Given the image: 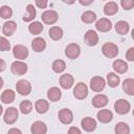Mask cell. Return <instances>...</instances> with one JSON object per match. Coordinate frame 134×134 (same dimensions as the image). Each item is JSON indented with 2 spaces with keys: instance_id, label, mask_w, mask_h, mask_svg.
<instances>
[{
  "instance_id": "obj_1",
  "label": "cell",
  "mask_w": 134,
  "mask_h": 134,
  "mask_svg": "<svg viewBox=\"0 0 134 134\" xmlns=\"http://www.w3.org/2000/svg\"><path fill=\"white\" fill-rule=\"evenodd\" d=\"M103 54L108 59H114L118 54V47L116 44L112 42H107L102 46Z\"/></svg>"
},
{
  "instance_id": "obj_2",
  "label": "cell",
  "mask_w": 134,
  "mask_h": 134,
  "mask_svg": "<svg viewBox=\"0 0 134 134\" xmlns=\"http://www.w3.org/2000/svg\"><path fill=\"white\" fill-rule=\"evenodd\" d=\"M130 109H131V104L127 99L119 98L114 103V110L119 115H125L129 113Z\"/></svg>"
},
{
  "instance_id": "obj_3",
  "label": "cell",
  "mask_w": 134,
  "mask_h": 134,
  "mask_svg": "<svg viewBox=\"0 0 134 134\" xmlns=\"http://www.w3.org/2000/svg\"><path fill=\"white\" fill-rule=\"evenodd\" d=\"M18 116H19V111L17 110V108L9 107L5 110V112L3 114V120L7 125H13L17 121Z\"/></svg>"
},
{
  "instance_id": "obj_4",
  "label": "cell",
  "mask_w": 134,
  "mask_h": 134,
  "mask_svg": "<svg viewBox=\"0 0 134 134\" xmlns=\"http://www.w3.org/2000/svg\"><path fill=\"white\" fill-rule=\"evenodd\" d=\"M106 87V81L99 75H95L90 80V89L94 92H102Z\"/></svg>"
},
{
  "instance_id": "obj_5",
  "label": "cell",
  "mask_w": 134,
  "mask_h": 134,
  "mask_svg": "<svg viewBox=\"0 0 134 134\" xmlns=\"http://www.w3.org/2000/svg\"><path fill=\"white\" fill-rule=\"evenodd\" d=\"M73 96L77 99H85L88 96L87 85L83 82H79L73 88Z\"/></svg>"
},
{
  "instance_id": "obj_6",
  "label": "cell",
  "mask_w": 134,
  "mask_h": 134,
  "mask_svg": "<svg viewBox=\"0 0 134 134\" xmlns=\"http://www.w3.org/2000/svg\"><path fill=\"white\" fill-rule=\"evenodd\" d=\"M29 52L26 46L22 45V44H17L13 47V55L15 57V59H17L18 61H23L28 57Z\"/></svg>"
},
{
  "instance_id": "obj_7",
  "label": "cell",
  "mask_w": 134,
  "mask_h": 134,
  "mask_svg": "<svg viewBox=\"0 0 134 134\" xmlns=\"http://www.w3.org/2000/svg\"><path fill=\"white\" fill-rule=\"evenodd\" d=\"M81 54V47L79 44L76 43H70L66 46L65 48V55L70 59V60H74L76 58H79Z\"/></svg>"
},
{
  "instance_id": "obj_8",
  "label": "cell",
  "mask_w": 134,
  "mask_h": 134,
  "mask_svg": "<svg viewBox=\"0 0 134 134\" xmlns=\"http://www.w3.org/2000/svg\"><path fill=\"white\" fill-rule=\"evenodd\" d=\"M28 67L27 64L24 63L23 61H15L12 63L10 65V71L15 74V75H23L27 72Z\"/></svg>"
},
{
  "instance_id": "obj_9",
  "label": "cell",
  "mask_w": 134,
  "mask_h": 134,
  "mask_svg": "<svg viewBox=\"0 0 134 134\" xmlns=\"http://www.w3.org/2000/svg\"><path fill=\"white\" fill-rule=\"evenodd\" d=\"M16 90L20 95L26 96L31 92V84L27 80H20L16 84Z\"/></svg>"
},
{
  "instance_id": "obj_10",
  "label": "cell",
  "mask_w": 134,
  "mask_h": 134,
  "mask_svg": "<svg viewBox=\"0 0 134 134\" xmlns=\"http://www.w3.org/2000/svg\"><path fill=\"white\" fill-rule=\"evenodd\" d=\"M41 19L42 21L45 23V24H48V25H52L54 24L58 19H59V15L55 10L53 9H47L45 10L42 15H41Z\"/></svg>"
},
{
  "instance_id": "obj_11",
  "label": "cell",
  "mask_w": 134,
  "mask_h": 134,
  "mask_svg": "<svg viewBox=\"0 0 134 134\" xmlns=\"http://www.w3.org/2000/svg\"><path fill=\"white\" fill-rule=\"evenodd\" d=\"M58 117H59V120L64 124V125H69L72 122L73 120V113L70 109H67V108H63L59 111L58 113Z\"/></svg>"
},
{
  "instance_id": "obj_12",
  "label": "cell",
  "mask_w": 134,
  "mask_h": 134,
  "mask_svg": "<svg viewBox=\"0 0 134 134\" xmlns=\"http://www.w3.org/2000/svg\"><path fill=\"white\" fill-rule=\"evenodd\" d=\"M81 126H82V129L86 132H93L96 127H97V124H96V120L90 116H86L82 119L81 121Z\"/></svg>"
},
{
  "instance_id": "obj_13",
  "label": "cell",
  "mask_w": 134,
  "mask_h": 134,
  "mask_svg": "<svg viewBox=\"0 0 134 134\" xmlns=\"http://www.w3.org/2000/svg\"><path fill=\"white\" fill-rule=\"evenodd\" d=\"M95 28H96V30H98L100 32H107V31L111 30L112 22L107 18H100V19H98L96 21Z\"/></svg>"
},
{
  "instance_id": "obj_14",
  "label": "cell",
  "mask_w": 134,
  "mask_h": 134,
  "mask_svg": "<svg viewBox=\"0 0 134 134\" xmlns=\"http://www.w3.org/2000/svg\"><path fill=\"white\" fill-rule=\"evenodd\" d=\"M84 41L88 46H95L98 43V35L95 30L89 29L84 36Z\"/></svg>"
},
{
  "instance_id": "obj_15",
  "label": "cell",
  "mask_w": 134,
  "mask_h": 134,
  "mask_svg": "<svg viewBox=\"0 0 134 134\" xmlns=\"http://www.w3.org/2000/svg\"><path fill=\"white\" fill-rule=\"evenodd\" d=\"M59 83H60L61 88L67 90V89H70V88L73 86V84H74V79H73V76H72L70 73H63V74L60 76Z\"/></svg>"
},
{
  "instance_id": "obj_16",
  "label": "cell",
  "mask_w": 134,
  "mask_h": 134,
  "mask_svg": "<svg viewBox=\"0 0 134 134\" xmlns=\"http://www.w3.org/2000/svg\"><path fill=\"white\" fill-rule=\"evenodd\" d=\"M91 104L94 108H104L108 104V96L102 93L94 95L91 99Z\"/></svg>"
},
{
  "instance_id": "obj_17",
  "label": "cell",
  "mask_w": 134,
  "mask_h": 134,
  "mask_svg": "<svg viewBox=\"0 0 134 134\" xmlns=\"http://www.w3.org/2000/svg\"><path fill=\"white\" fill-rule=\"evenodd\" d=\"M97 120L102 124H108L113 119V113L109 109H102L96 114Z\"/></svg>"
},
{
  "instance_id": "obj_18",
  "label": "cell",
  "mask_w": 134,
  "mask_h": 134,
  "mask_svg": "<svg viewBox=\"0 0 134 134\" xmlns=\"http://www.w3.org/2000/svg\"><path fill=\"white\" fill-rule=\"evenodd\" d=\"M17 29V23L15 21H12V20H8L6 22L3 23L2 25V34H3V37H9L12 36Z\"/></svg>"
},
{
  "instance_id": "obj_19",
  "label": "cell",
  "mask_w": 134,
  "mask_h": 134,
  "mask_svg": "<svg viewBox=\"0 0 134 134\" xmlns=\"http://www.w3.org/2000/svg\"><path fill=\"white\" fill-rule=\"evenodd\" d=\"M31 48L35 52H42L46 48V41L41 37H37L31 41Z\"/></svg>"
},
{
  "instance_id": "obj_20",
  "label": "cell",
  "mask_w": 134,
  "mask_h": 134,
  "mask_svg": "<svg viewBox=\"0 0 134 134\" xmlns=\"http://www.w3.org/2000/svg\"><path fill=\"white\" fill-rule=\"evenodd\" d=\"M112 67H113L114 71H115L116 73H119V74L126 73V72L128 71V69H129V66H128V64L126 63V61L119 60V59H117V60H115V61L113 62Z\"/></svg>"
},
{
  "instance_id": "obj_21",
  "label": "cell",
  "mask_w": 134,
  "mask_h": 134,
  "mask_svg": "<svg viewBox=\"0 0 134 134\" xmlns=\"http://www.w3.org/2000/svg\"><path fill=\"white\" fill-rule=\"evenodd\" d=\"M30 131H31V134H46L47 127L43 121L37 120V121L32 122V125L30 127Z\"/></svg>"
},
{
  "instance_id": "obj_22",
  "label": "cell",
  "mask_w": 134,
  "mask_h": 134,
  "mask_svg": "<svg viewBox=\"0 0 134 134\" xmlns=\"http://www.w3.org/2000/svg\"><path fill=\"white\" fill-rule=\"evenodd\" d=\"M114 28L116 30V32L118 35H121V36H125L129 32L130 30V25L127 21H124V20H120V21H117L114 25Z\"/></svg>"
},
{
  "instance_id": "obj_23",
  "label": "cell",
  "mask_w": 134,
  "mask_h": 134,
  "mask_svg": "<svg viewBox=\"0 0 134 134\" xmlns=\"http://www.w3.org/2000/svg\"><path fill=\"white\" fill-rule=\"evenodd\" d=\"M122 90L126 94L134 96V79H126L122 82Z\"/></svg>"
},
{
  "instance_id": "obj_24",
  "label": "cell",
  "mask_w": 134,
  "mask_h": 134,
  "mask_svg": "<svg viewBox=\"0 0 134 134\" xmlns=\"http://www.w3.org/2000/svg\"><path fill=\"white\" fill-rule=\"evenodd\" d=\"M118 12V4L114 1H109L104 6V14L106 16H113Z\"/></svg>"
},
{
  "instance_id": "obj_25",
  "label": "cell",
  "mask_w": 134,
  "mask_h": 134,
  "mask_svg": "<svg viewBox=\"0 0 134 134\" xmlns=\"http://www.w3.org/2000/svg\"><path fill=\"white\" fill-rule=\"evenodd\" d=\"M62 97V92L58 87H51L47 91V98L50 102H58Z\"/></svg>"
},
{
  "instance_id": "obj_26",
  "label": "cell",
  "mask_w": 134,
  "mask_h": 134,
  "mask_svg": "<svg viewBox=\"0 0 134 134\" xmlns=\"http://www.w3.org/2000/svg\"><path fill=\"white\" fill-rule=\"evenodd\" d=\"M35 109L39 114H44L49 109V103L46 99H38L35 103Z\"/></svg>"
},
{
  "instance_id": "obj_27",
  "label": "cell",
  "mask_w": 134,
  "mask_h": 134,
  "mask_svg": "<svg viewBox=\"0 0 134 134\" xmlns=\"http://www.w3.org/2000/svg\"><path fill=\"white\" fill-rule=\"evenodd\" d=\"M37 15V10L34 6V4H27L26 5V14L24 15V17L22 18L24 22H31Z\"/></svg>"
},
{
  "instance_id": "obj_28",
  "label": "cell",
  "mask_w": 134,
  "mask_h": 134,
  "mask_svg": "<svg viewBox=\"0 0 134 134\" xmlns=\"http://www.w3.org/2000/svg\"><path fill=\"white\" fill-rule=\"evenodd\" d=\"M48 35H49V38L53 41H59L62 39L63 37V29L59 26H52L49 28L48 30Z\"/></svg>"
},
{
  "instance_id": "obj_29",
  "label": "cell",
  "mask_w": 134,
  "mask_h": 134,
  "mask_svg": "<svg viewBox=\"0 0 134 134\" xmlns=\"http://www.w3.org/2000/svg\"><path fill=\"white\" fill-rule=\"evenodd\" d=\"M96 19H97V16H96V14H95L94 12H92V10H86V12H84V13L82 14V16H81V20H82L84 23H86V24L93 23V22L96 21Z\"/></svg>"
},
{
  "instance_id": "obj_30",
  "label": "cell",
  "mask_w": 134,
  "mask_h": 134,
  "mask_svg": "<svg viewBox=\"0 0 134 134\" xmlns=\"http://www.w3.org/2000/svg\"><path fill=\"white\" fill-rule=\"evenodd\" d=\"M15 91L12 90V89H6L2 92L1 94V100L3 104H10L15 100Z\"/></svg>"
},
{
  "instance_id": "obj_31",
  "label": "cell",
  "mask_w": 134,
  "mask_h": 134,
  "mask_svg": "<svg viewBox=\"0 0 134 134\" xmlns=\"http://www.w3.org/2000/svg\"><path fill=\"white\" fill-rule=\"evenodd\" d=\"M119 82H120V79L117 75V73H115V72H109L107 74V84L109 85V87L115 88V87H117L119 85Z\"/></svg>"
},
{
  "instance_id": "obj_32",
  "label": "cell",
  "mask_w": 134,
  "mask_h": 134,
  "mask_svg": "<svg viewBox=\"0 0 134 134\" xmlns=\"http://www.w3.org/2000/svg\"><path fill=\"white\" fill-rule=\"evenodd\" d=\"M43 28H44L43 24L41 22H39V21H34V22H31L28 25V30H29V32L31 35H39V34H41L43 31Z\"/></svg>"
},
{
  "instance_id": "obj_33",
  "label": "cell",
  "mask_w": 134,
  "mask_h": 134,
  "mask_svg": "<svg viewBox=\"0 0 134 134\" xmlns=\"http://www.w3.org/2000/svg\"><path fill=\"white\" fill-rule=\"evenodd\" d=\"M115 134H130V127L124 121H119L114 127Z\"/></svg>"
},
{
  "instance_id": "obj_34",
  "label": "cell",
  "mask_w": 134,
  "mask_h": 134,
  "mask_svg": "<svg viewBox=\"0 0 134 134\" xmlns=\"http://www.w3.org/2000/svg\"><path fill=\"white\" fill-rule=\"evenodd\" d=\"M51 68L55 73H62L66 68V63L63 60H60V59L59 60H54L52 62Z\"/></svg>"
},
{
  "instance_id": "obj_35",
  "label": "cell",
  "mask_w": 134,
  "mask_h": 134,
  "mask_svg": "<svg viewBox=\"0 0 134 134\" xmlns=\"http://www.w3.org/2000/svg\"><path fill=\"white\" fill-rule=\"evenodd\" d=\"M19 109H20V112H21L22 114H24V115L29 114V113L32 111V104H31L30 100H27V99L22 100V102L20 103Z\"/></svg>"
},
{
  "instance_id": "obj_36",
  "label": "cell",
  "mask_w": 134,
  "mask_h": 134,
  "mask_svg": "<svg viewBox=\"0 0 134 134\" xmlns=\"http://www.w3.org/2000/svg\"><path fill=\"white\" fill-rule=\"evenodd\" d=\"M13 16V9L7 6V5H3L0 7V17L2 19H9Z\"/></svg>"
},
{
  "instance_id": "obj_37",
  "label": "cell",
  "mask_w": 134,
  "mask_h": 134,
  "mask_svg": "<svg viewBox=\"0 0 134 134\" xmlns=\"http://www.w3.org/2000/svg\"><path fill=\"white\" fill-rule=\"evenodd\" d=\"M0 49H1V51H7L10 49V43L8 42V40L5 37L0 38Z\"/></svg>"
},
{
  "instance_id": "obj_38",
  "label": "cell",
  "mask_w": 134,
  "mask_h": 134,
  "mask_svg": "<svg viewBox=\"0 0 134 134\" xmlns=\"http://www.w3.org/2000/svg\"><path fill=\"white\" fill-rule=\"evenodd\" d=\"M120 5L125 10H130L134 7V0H121Z\"/></svg>"
},
{
  "instance_id": "obj_39",
  "label": "cell",
  "mask_w": 134,
  "mask_h": 134,
  "mask_svg": "<svg viewBox=\"0 0 134 134\" xmlns=\"http://www.w3.org/2000/svg\"><path fill=\"white\" fill-rule=\"evenodd\" d=\"M126 60L129 62H134V47H130L126 52Z\"/></svg>"
},
{
  "instance_id": "obj_40",
  "label": "cell",
  "mask_w": 134,
  "mask_h": 134,
  "mask_svg": "<svg viewBox=\"0 0 134 134\" xmlns=\"http://www.w3.org/2000/svg\"><path fill=\"white\" fill-rule=\"evenodd\" d=\"M35 3L39 8H46V6L48 4V1L47 0H36Z\"/></svg>"
},
{
  "instance_id": "obj_41",
  "label": "cell",
  "mask_w": 134,
  "mask_h": 134,
  "mask_svg": "<svg viewBox=\"0 0 134 134\" xmlns=\"http://www.w3.org/2000/svg\"><path fill=\"white\" fill-rule=\"evenodd\" d=\"M68 134H82V132L77 127H70L68 130Z\"/></svg>"
},
{
  "instance_id": "obj_42",
  "label": "cell",
  "mask_w": 134,
  "mask_h": 134,
  "mask_svg": "<svg viewBox=\"0 0 134 134\" xmlns=\"http://www.w3.org/2000/svg\"><path fill=\"white\" fill-rule=\"evenodd\" d=\"M7 134H22V132L17 128H12V129L8 130Z\"/></svg>"
},
{
  "instance_id": "obj_43",
  "label": "cell",
  "mask_w": 134,
  "mask_h": 134,
  "mask_svg": "<svg viewBox=\"0 0 134 134\" xmlns=\"http://www.w3.org/2000/svg\"><path fill=\"white\" fill-rule=\"evenodd\" d=\"M79 2L82 5H90V4L93 3V0H88V1H86V0H79Z\"/></svg>"
},
{
  "instance_id": "obj_44",
  "label": "cell",
  "mask_w": 134,
  "mask_h": 134,
  "mask_svg": "<svg viewBox=\"0 0 134 134\" xmlns=\"http://www.w3.org/2000/svg\"><path fill=\"white\" fill-rule=\"evenodd\" d=\"M0 64H1V68H0V71L2 72V71H4V69H5V62H4V60H0Z\"/></svg>"
},
{
  "instance_id": "obj_45",
  "label": "cell",
  "mask_w": 134,
  "mask_h": 134,
  "mask_svg": "<svg viewBox=\"0 0 134 134\" xmlns=\"http://www.w3.org/2000/svg\"><path fill=\"white\" fill-rule=\"evenodd\" d=\"M131 37H132V39L134 40V28H133L132 31H131Z\"/></svg>"
},
{
  "instance_id": "obj_46",
  "label": "cell",
  "mask_w": 134,
  "mask_h": 134,
  "mask_svg": "<svg viewBox=\"0 0 134 134\" xmlns=\"http://www.w3.org/2000/svg\"><path fill=\"white\" fill-rule=\"evenodd\" d=\"M133 116H134V109H133Z\"/></svg>"
}]
</instances>
